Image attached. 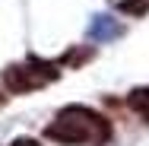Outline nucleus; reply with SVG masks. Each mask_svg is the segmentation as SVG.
Masks as SVG:
<instances>
[{"label": "nucleus", "mask_w": 149, "mask_h": 146, "mask_svg": "<svg viewBox=\"0 0 149 146\" xmlns=\"http://www.w3.org/2000/svg\"><path fill=\"white\" fill-rule=\"evenodd\" d=\"M45 137H48V140H57V143H63V146L89 143V140L92 143H102V140L111 137V124L102 115L83 108V105H70V108H63L57 115L54 124H48Z\"/></svg>", "instance_id": "nucleus-1"}, {"label": "nucleus", "mask_w": 149, "mask_h": 146, "mask_svg": "<svg viewBox=\"0 0 149 146\" xmlns=\"http://www.w3.org/2000/svg\"><path fill=\"white\" fill-rule=\"evenodd\" d=\"M26 73H29V83L32 89H38V86H48V83H54L60 76V70H57V64H51V60H38V57H29L26 64Z\"/></svg>", "instance_id": "nucleus-2"}, {"label": "nucleus", "mask_w": 149, "mask_h": 146, "mask_svg": "<svg viewBox=\"0 0 149 146\" xmlns=\"http://www.w3.org/2000/svg\"><path fill=\"white\" fill-rule=\"evenodd\" d=\"M3 86L10 89V92H32V83H29V73H26V67L22 64H13V67H6L3 70Z\"/></svg>", "instance_id": "nucleus-3"}, {"label": "nucleus", "mask_w": 149, "mask_h": 146, "mask_svg": "<svg viewBox=\"0 0 149 146\" xmlns=\"http://www.w3.org/2000/svg\"><path fill=\"white\" fill-rule=\"evenodd\" d=\"M130 108L143 117V121H149V86L133 89V92H130Z\"/></svg>", "instance_id": "nucleus-4"}, {"label": "nucleus", "mask_w": 149, "mask_h": 146, "mask_svg": "<svg viewBox=\"0 0 149 146\" xmlns=\"http://www.w3.org/2000/svg\"><path fill=\"white\" fill-rule=\"evenodd\" d=\"M146 6H149V0H124V3H120L124 13H143Z\"/></svg>", "instance_id": "nucleus-5"}, {"label": "nucleus", "mask_w": 149, "mask_h": 146, "mask_svg": "<svg viewBox=\"0 0 149 146\" xmlns=\"http://www.w3.org/2000/svg\"><path fill=\"white\" fill-rule=\"evenodd\" d=\"M10 146H41L38 140H32V137H19V140H13Z\"/></svg>", "instance_id": "nucleus-6"}, {"label": "nucleus", "mask_w": 149, "mask_h": 146, "mask_svg": "<svg viewBox=\"0 0 149 146\" xmlns=\"http://www.w3.org/2000/svg\"><path fill=\"white\" fill-rule=\"evenodd\" d=\"M3 102H6V95H3V92H0V108H3Z\"/></svg>", "instance_id": "nucleus-7"}]
</instances>
